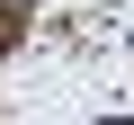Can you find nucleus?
Wrapping results in <instances>:
<instances>
[{"mask_svg": "<svg viewBox=\"0 0 134 125\" xmlns=\"http://www.w3.org/2000/svg\"><path fill=\"white\" fill-rule=\"evenodd\" d=\"M18 36H27V9H18V0H0V54H18Z\"/></svg>", "mask_w": 134, "mask_h": 125, "instance_id": "f257e3e1", "label": "nucleus"}]
</instances>
